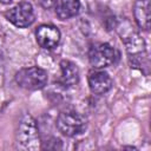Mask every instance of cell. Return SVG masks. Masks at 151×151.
<instances>
[{
	"label": "cell",
	"instance_id": "6da1fadb",
	"mask_svg": "<svg viewBox=\"0 0 151 151\" xmlns=\"http://www.w3.org/2000/svg\"><path fill=\"white\" fill-rule=\"evenodd\" d=\"M17 142L26 150H38L40 147L38 125L31 114H25L21 118L17 130Z\"/></svg>",
	"mask_w": 151,
	"mask_h": 151
},
{
	"label": "cell",
	"instance_id": "7a4b0ae2",
	"mask_svg": "<svg viewBox=\"0 0 151 151\" xmlns=\"http://www.w3.org/2000/svg\"><path fill=\"white\" fill-rule=\"evenodd\" d=\"M17 84L28 91L42 88L47 83V72L38 66L21 68L15 73Z\"/></svg>",
	"mask_w": 151,
	"mask_h": 151
},
{
	"label": "cell",
	"instance_id": "3957f363",
	"mask_svg": "<svg viewBox=\"0 0 151 151\" xmlns=\"http://www.w3.org/2000/svg\"><path fill=\"white\" fill-rule=\"evenodd\" d=\"M57 129L66 137H74L84 132L86 127L85 119L74 111H64L59 113L57 122Z\"/></svg>",
	"mask_w": 151,
	"mask_h": 151
},
{
	"label": "cell",
	"instance_id": "277c9868",
	"mask_svg": "<svg viewBox=\"0 0 151 151\" xmlns=\"http://www.w3.org/2000/svg\"><path fill=\"white\" fill-rule=\"evenodd\" d=\"M116 58L114 48L106 42H98L90 47L88 60L94 68H104L110 66Z\"/></svg>",
	"mask_w": 151,
	"mask_h": 151
},
{
	"label": "cell",
	"instance_id": "5b68a950",
	"mask_svg": "<svg viewBox=\"0 0 151 151\" xmlns=\"http://www.w3.org/2000/svg\"><path fill=\"white\" fill-rule=\"evenodd\" d=\"M6 19L17 27H27L34 21V11L29 2L21 1L5 13Z\"/></svg>",
	"mask_w": 151,
	"mask_h": 151
},
{
	"label": "cell",
	"instance_id": "8992f818",
	"mask_svg": "<svg viewBox=\"0 0 151 151\" xmlns=\"http://www.w3.org/2000/svg\"><path fill=\"white\" fill-rule=\"evenodd\" d=\"M118 29H123L119 31L122 40L124 41V44L126 45V50L130 57H134V55H139L145 53V42L144 39L133 29V27H131V25L129 24V28L126 29L124 25L118 26Z\"/></svg>",
	"mask_w": 151,
	"mask_h": 151
},
{
	"label": "cell",
	"instance_id": "52a82bcc",
	"mask_svg": "<svg viewBox=\"0 0 151 151\" xmlns=\"http://www.w3.org/2000/svg\"><path fill=\"white\" fill-rule=\"evenodd\" d=\"M37 41L42 48L51 50L59 44L60 31L53 25H41L35 32Z\"/></svg>",
	"mask_w": 151,
	"mask_h": 151
},
{
	"label": "cell",
	"instance_id": "ba28073f",
	"mask_svg": "<svg viewBox=\"0 0 151 151\" xmlns=\"http://www.w3.org/2000/svg\"><path fill=\"white\" fill-rule=\"evenodd\" d=\"M87 80L90 90L94 94H104L112 86L111 77L104 71H91L88 73Z\"/></svg>",
	"mask_w": 151,
	"mask_h": 151
},
{
	"label": "cell",
	"instance_id": "9c48e42d",
	"mask_svg": "<svg viewBox=\"0 0 151 151\" xmlns=\"http://www.w3.org/2000/svg\"><path fill=\"white\" fill-rule=\"evenodd\" d=\"M59 81L65 87H72L79 81V70L77 65L70 60L60 61V77Z\"/></svg>",
	"mask_w": 151,
	"mask_h": 151
},
{
	"label": "cell",
	"instance_id": "30bf717a",
	"mask_svg": "<svg viewBox=\"0 0 151 151\" xmlns=\"http://www.w3.org/2000/svg\"><path fill=\"white\" fill-rule=\"evenodd\" d=\"M150 0H137L133 7L134 20L137 25L144 29L149 31L150 20H151V11H150Z\"/></svg>",
	"mask_w": 151,
	"mask_h": 151
},
{
	"label": "cell",
	"instance_id": "8fae6325",
	"mask_svg": "<svg viewBox=\"0 0 151 151\" xmlns=\"http://www.w3.org/2000/svg\"><path fill=\"white\" fill-rule=\"evenodd\" d=\"M80 9L79 0H58L55 5V13L60 20H66L76 17Z\"/></svg>",
	"mask_w": 151,
	"mask_h": 151
},
{
	"label": "cell",
	"instance_id": "7c38bea8",
	"mask_svg": "<svg viewBox=\"0 0 151 151\" xmlns=\"http://www.w3.org/2000/svg\"><path fill=\"white\" fill-rule=\"evenodd\" d=\"M57 2H58V0H39L40 6L45 9H50V8L54 7L57 5Z\"/></svg>",
	"mask_w": 151,
	"mask_h": 151
},
{
	"label": "cell",
	"instance_id": "4fadbf2b",
	"mask_svg": "<svg viewBox=\"0 0 151 151\" xmlns=\"http://www.w3.org/2000/svg\"><path fill=\"white\" fill-rule=\"evenodd\" d=\"M2 72H4V63H2V59L0 58V77H1Z\"/></svg>",
	"mask_w": 151,
	"mask_h": 151
},
{
	"label": "cell",
	"instance_id": "5bb4252c",
	"mask_svg": "<svg viewBox=\"0 0 151 151\" xmlns=\"http://www.w3.org/2000/svg\"><path fill=\"white\" fill-rule=\"evenodd\" d=\"M13 0H0V2H2V4H9V2H12Z\"/></svg>",
	"mask_w": 151,
	"mask_h": 151
}]
</instances>
